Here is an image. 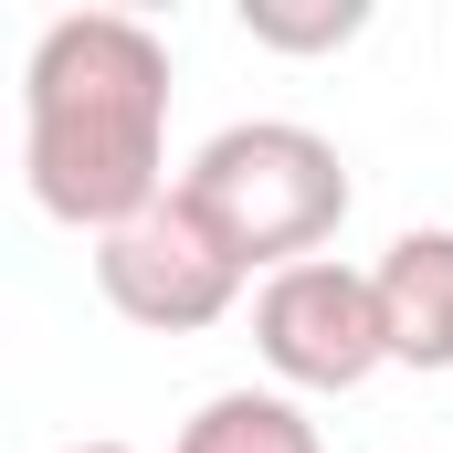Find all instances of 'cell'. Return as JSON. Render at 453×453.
I'll list each match as a JSON object with an SVG mask.
<instances>
[{
  "instance_id": "7a4b0ae2",
  "label": "cell",
  "mask_w": 453,
  "mask_h": 453,
  "mask_svg": "<svg viewBox=\"0 0 453 453\" xmlns=\"http://www.w3.org/2000/svg\"><path fill=\"white\" fill-rule=\"evenodd\" d=\"M180 201L222 232L242 264L285 274V264H317V242L348 222V158L317 127H296V116H242V127H222L190 158Z\"/></svg>"
},
{
  "instance_id": "6da1fadb",
  "label": "cell",
  "mask_w": 453,
  "mask_h": 453,
  "mask_svg": "<svg viewBox=\"0 0 453 453\" xmlns=\"http://www.w3.org/2000/svg\"><path fill=\"white\" fill-rule=\"evenodd\" d=\"M21 169L53 222L96 232L169 201V42L137 11H64L21 64Z\"/></svg>"
},
{
  "instance_id": "ba28073f",
  "label": "cell",
  "mask_w": 453,
  "mask_h": 453,
  "mask_svg": "<svg viewBox=\"0 0 453 453\" xmlns=\"http://www.w3.org/2000/svg\"><path fill=\"white\" fill-rule=\"evenodd\" d=\"M64 453H137V443H64Z\"/></svg>"
},
{
  "instance_id": "8992f818",
  "label": "cell",
  "mask_w": 453,
  "mask_h": 453,
  "mask_svg": "<svg viewBox=\"0 0 453 453\" xmlns=\"http://www.w3.org/2000/svg\"><path fill=\"white\" fill-rule=\"evenodd\" d=\"M169 453H327V443H317V422H306L285 390H211V401L180 422Z\"/></svg>"
},
{
  "instance_id": "5b68a950",
  "label": "cell",
  "mask_w": 453,
  "mask_h": 453,
  "mask_svg": "<svg viewBox=\"0 0 453 453\" xmlns=\"http://www.w3.org/2000/svg\"><path fill=\"white\" fill-rule=\"evenodd\" d=\"M380 317H390V358L401 369H453V232H401L380 264Z\"/></svg>"
},
{
  "instance_id": "277c9868",
  "label": "cell",
  "mask_w": 453,
  "mask_h": 453,
  "mask_svg": "<svg viewBox=\"0 0 453 453\" xmlns=\"http://www.w3.org/2000/svg\"><path fill=\"white\" fill-rule=\"evenodd\" d=\"M253 348L285 390H358L380 358H390V317H380V285L358 264H285L264 274L253 296Z\"/></svg>"
},
{
  "instance_id": "3957f363",
  "label": "cell",
  "mask_w": 453,
  "mask_h": 453,
  "mask_svg": "<svg viewBox=\"0 0 453 453\" xmlns=\"http://www.w3.org/2000/svg\"><path fill=\"white\" fill-rule=\"evenodd\" d=\"M242 274H253V264H242V253H232L180 190L148 201L137 222H116L106 242H96V285H106V306H116V317H137V327H158V338L211 327L232 296H242Z\"/></svg>"
},
{
  "instance_id": "52a82bcc",
  "label": "cell",
  "mask_w": 453,
  "mask_h": 453,
  "mask_svg": "<svg viewBox=\"0 0 453 453\" xmlns=\"http://www.w3.org/2000/svg\"><path fill=\"white\" fill-rule=\"evenodd\" d=\"M358 0H242V32L253 42H274V53H338L358 42Z\"/></svg>"
}]
</instances>
